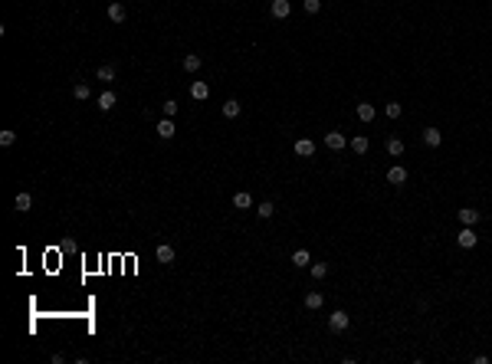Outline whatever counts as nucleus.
<instances>
[{
  "label": "nucleus",
  "mask_w": 492,
  "mask_h": 364,
  "mask_svg": "<svg viewBox=\"0 0 492 364\" xmlns=\"http://www.w3.org/2000/svg\"><path fill=\"white\" fill-rule=\"evenodd\" d=\"M109 20L112 23H125V3H109Z\"/></svg>",
  "instance_id": "nucleus-13"
},
{
  "label": "nucleus",
  "mask_w": 492,
  "mask_h": 364,
  "mask_svg": "<svg viewBox=\"0 0 492 364\" xmlns=\"http://www.w3.org/2000/svg\"><path fill=\"white\" fill-rule=\"evenodd\" d=\"M292 266H296V269H309V266H312L309 249H296V253H292Z\"/></svg>",
  "instance_id": "nucleus-12"
},
{
  "label": "nucleus",
  "mask_w": 492,
  "mask_h": 364,
  "mask_svg": "<svg viewBox=\"0 0 492 364\" xmlns=\"http://www.w3.org/2000/svg\"><path fill=\"white\" fill-rule=\"evenodd\" d=\"M348 325H351V315H348V312H331V315H328V328H331V332H344V328H348Z\"/></svg>",
  "instance_id": "nucleus-1"
},
{
  "label": "nucleus",
  "mask_w": 492,
  "mask_h": 364,
  "mask_svg": "<svg viewBox=\"0 0 492 364\" xmlns=\"http://www.w3.org/2000/svg\"><path fill=\"white\" fill-rule=\"evenodd\" d=\"M302 10H305V13H319V10H322V0H302Z\"/></svg>",
  "instance_id": "nucleus-28"
},
{
  "label": "nucleus",
  "mask_w": 492,
  "mask_h": 364,
  "mask_svg": "<svg viewBox=\"0 0 492 364\" xmlns=\"http://www.w3.org/2000/svg\"><path fill=\"white\" fill-rule=\"evenodd\" d=\"M387 154H391V158H400V154H404V141H400V138H387Z\"/></svg>",
  "instance_id": "nucleus-25"
},
{
  "label": "nucleus",
  "mask_w": 492,
  "mask_h": 364,
  "mask_svg": "<svg viewBox=\"0 0 492 364\" xmlns=\"http://www.w3.org/2000/svg\"><path fill=\"white\" fill-rule=\"evenodd\" d=\"M404 115V105H397V102H387V119H400Z\"/></svg>",
  "instance_id": "nucleus-29"
},
{
  "label": "nucleus",
  "mask_w": 492,
  "mask_h": 364,
  "mask_svg": "<svg viewBox=\"0 0 492 364\" xmlns=\"http://www.w3.org/2000/svg\"><path fill=\"white\" fill-rule=\"evenodd\" d=\"M387 184H394V187H400V184H407V167H400V164L387 167Z\"/></svg>",
  "instance_id": "nucleus-7"
},
{
  "label": "nucleus",
  "mask_w": 492,
  "mask_h": 364,
  "mask_svg": "<svg viewBox=\"0 0 492 364\" xmlns=\"http://www.w3.org/2000/svg\"><path fill=\"white\" fill-rule=\"evenodd\" d=\"M456 217H460L463 227H473V223L483 220V214H479V210H473V207H463V210H456Z\"/></svg>",
  "instance_id": "nucleus-6"
},
{
  "label": "nucleus",
  "mask_w": 492,
  "mask_h": 364,
  "mask_svg": "<svg viewBox=\"0 0 492 364\" xmlns=\"http://www.w3.org/2000/svg\"><path fill=\"white\" fill-rule=\"evenodd\" d=\"M233 207H236V210H250V207H253V197L246 194V190H240V194H233Z\"/></svg>",
  "instance_id": "nucleus-16"
},
{
  "label": "nucleus",
  "mask_w": 492,
  "mask_h": 364,
  "mask_svg": "<svg viewBox=\"0 0 492 364\" xmlns=\"http://www.w3.org/2000/svg\"><path fill=\"white\" fill-rule=\"evenodd\" d=\"M269 13H273L276 20H286V16L292 13V3L289 0H273V3H269Z\"/></svg>",
  "instance_id": "nucleus-4"
},
{
  "label": "nucleus",
  "mask_w": 492,
  "mask_h": 364,
  "mask_svg": "<svg viewBox=\"0 0 492 364\" xmlns=\"http://www.w3.org/2000/svg\"><path fill=\"white\" fill-rule=\"evenodd\" d=\"M348 144H351V151H354V154H367V148H371V141H367L364 135L351 138V141H348Z\"/></svg>",
  "instance_id": "nucleus-21"
},
{
  "label": "nucleus",
  "mask_w": 492,
  "mask_h": 364,
  "mask_svg": "<svg viewBox=\"0 0 492 364\" xmlns=\"http://www.w3.org/2000/svg\"><path fill=\"white\" fill-rule=\"evenodd\" d=\"M174 135H177V125H174V119H161V121H158V138L171 141Z\"/></svg>",
  "instance_id": "nucleus-5"
},
{
  "label": "nucleus",
  "mask_w": 492,
  "mask_h": 364,
  "mask_svg": "<svg viewBox=\"0 0 492 364\" xmlns=\"http://www.w3.org/2000/svg\"><path fill=\"white\" fill-rule=\"evenodd\" d=\"M89 95H92V89H89V82H76V86H72V99H79V102H86Z\"/></svg>",
  "instance_id": "nucleus-20"
},
{
  "label": "nucleus",
  "mask_w": 492,
  "mask_h": 364,
  "mask_svg": "<svg viewBox=\"0 0 492 364\" xmlns=\"http://www.w3.org/2000/svg\"><path fill=\"white\" fill-rule=\"evenodd\" d=\"M161 112H164V119H177V102H174V99L161 102Z\"/></svg>",
  "instance_id": "nucleus-26"
},
{
  "label": "nucleus",
  "mask_w": 492,
  "mask_h": 364,
  "mask_svg": "<svg viewBox=\"0 0 492 364\" xmlns=\"http://www.w3.org/2000/svg\"><path fill=\"white\" fill-rule=\"evenodd\" d=\"M200 66H203V59H200L197 53H187V56H184V69H187V72H200Z\"/></svg>",
  "instance_id": "nucleus-18"
},
{
  "label": "nucleus",
  "mask_w": 492,
  "mask_h": 364,
  "mask_svg": "<svg viewBox=\"0 0 492 364\" xmlns=\"http://www.w3.org/2000/svg\"><path fill=\"white\" fill-rule=\"evenodd\" d=\"M99 109L102 112H112V109H115V92H102L99 95Z\"/></svg>",
  "instance_id": "nucleus-24"
},
{
  "label": "nucleus",
  "mask_w": 492,
  "mask_h": 364,
  "mask_svg": "<svg viewBox=\"0 0 492 364\" xmlns=\"http://www.w3.org/2000/svg\"><path fill=\"white\" fill-rule=\"evenodd\" d=\"M296 154H299V158H312V154H315V141H312V138H299V141H296Z\"/></svg>",
  "instance_id": "nucleus-9"
},
{
  "label": "nucleus",
  "mask_w": 492,
  "mask_h": 364,
  "mask_svg": "<svg viewBox=\"0 0 492 364\" xmlns=\"http://www.w3.org/2000/svg\"><path fill=\"white\" fill-rule=\"evenodd\" d=\"M456 243H460L463 249H473V246L479 243V237H476V233H473V227H463L460 233H456Z\"/></svg>",
  "instance_id": "nucleus-2"
},
{
  "label": "nucleus",
  "mask_w": 492,
  "mask_h": 364,
  "mask_svg": "<svg viewBox=\"0 0 492 364\" xmlns=\"http://www.w3.org/2000/svg\"><path fill=\"white\" fill-rule=\"evenodd\" d=\"M13 207L20 210V214H30V210H33V197L26 194V190H20V194L13 197Z\"/></svg>",
  "instance_id": "nucleus-10"
},
{
  "label": "nucleus",
  "mask_w": 492,
  "mask_h": 364,
  "mask_svg": "<svg viewBox=\"0 0 492 364\" xmlns=\"http://www.w3.org/2000/svg\"><path fill=\"white\" fill-rule=\"evenodd\" d=\"M158 262H174V246H167V243H161L158 246Z\"/></svg>",
  "instance_id": "nucleus-23"
},
{
  "label": "nucleus",
  "mask_w": 492,
  "mask_h": 364,
  "mask_svg": "<svg viewBox=\"0 0 492 364\" xmlns=\"http://www.w3.org/2000/svg\"><path fill=\"white\" fill-rule=\"evenodd\" d=\"M440 141H443V135H440V128H423V144L427 148H440Z\"/></svg>",
  "instance_id": "nucleus-8"
},
{
  "label": "nucleus",
  "mask_w": 492,
  "mask_h": 364,
  "mask_svg": "<svg viewBox=\"0 0 492 364\" xmlns=\"http://www.w3.org/2000/svg\"><path fill=\"white\" fill-rule=\"evenodd\" d=\"M190 99H197V102H207V99H210V86H207L203 79L190 82Z\"/></svg>",
  "instance_id": "nucleus-3"
},
{
  "label": "nucleus",
  "mask_w": 492,
  "mask_h": 364,
  "mask_svg": "<svg viewBox=\"0 0 492 364\" xmlns=\"http://www.w3.org/2000/svg\"><path fill=\"white\" fill-rule=\"evenodd\" d=\"M309 272H312V279H325L328 276V266H325V262H312Z\"/></svg>",
  "instance_id": "nucleus-27"
},
{
  "label": "nucleus",
  "mask_w": 492,
  "mask_h": 364,
  "mask_svg": "<svg viewBox=\"0 0 492 364\" xmlns=\"http://www.w3.org/2000/svg\"><path fill=\"white\" fill-rule=\"evenodd\" d=\"M273 214H276V204H273V200H263V204H256V217H259V220H269Z\"/></svg>",
  "instance_id": "nucleus-15"
},
{
  "label": "nucleus",
  "mask_w": 492,
  "mask_h": 364,
  "mask_svg": "<svg viewBox=\"0 0 492 364\" xmlns=\"http://www.w3.org/2000/svg\"><path fill=\"white\" fill-rule=\"evenodd\" d=\"M220 112H223V119H236V115H240V102H236V99H227Z\"/></svg>",
  "instance_id": "nucleus-22"
},
{
  "label": "nucleus",
  "mask_w": 492,
  "mask_h": 364,
  "mask_svg": "<svg viewBox=\"0 0 492 364\" xmlns=\"http://www.w3.org/2000/svg\"><path fill=\"white\" fill-rule=\"evenodd\" d=\"M374 115H377L374 105H367V102H361V105H358V119L364 121V125H367V121H374Z\"/></svg>",
  "instance_id": "nucleus-17"
},
{
  "label": "nucleus",
  "mask_w": 492,
  "mask_h": 364,
  "mask_svg": "<svg viewBox=\"0 0 492 364\" xmlns=\"http://www.w3.org/2000/svg\"><path fill=\"white\" fill-rule=\"evenodd\" d=\"M322 305H325V295H322V292H309V295H305V309H309V312H319Z\"/></svg>",
  "instance_id": "nucleus-14"
},
{
  "label": "nucleus",
  "mask_w": 492,
  "mask_h": 364,
  "mask_svg": "<svg viewBox=\"0 0 492 364\" xmlns=\"http://www.w3.org/2000/svg\"><path fill=\"white\" fill-rule=\"evenodd\" d=\"M95 79L99 82H115V66H99V69H95Z\"/></svg>",
  "instance_id": "nucleus-19"
},
{
  "label": "nucleus",
  "mask_w": 492,
  "mask_h": 364,
  "mask_svg": "<svg viewBox=\"0 0 492 364\" xmlns=\"http://www.w3.org/2000/svg\"><path fill=\"white\" fill-rule=\"evenodd\" d=\"M13 141H16V131H10V128L7 131H0V144H3V148H10Z\"/></svg>",
  "instance_id": "nucleus-30"
},
{
  "label": "nucleus",
  "mask_w": 492,
  "mask_h": 364,
  "mask_svg": "<svg viewBox=\"0 0 492 364\" xmlns=\"http://www.w3.org/2000/svg\"><path fill=\"white\" fill-rule=\"evenodd\" d=\"M325 144H328L331 151H341L344 144H348V138H344L341 131H328V135H325Z\"/></svg>",
  "instance_id": "nucleus-11"
}]
</instances>
